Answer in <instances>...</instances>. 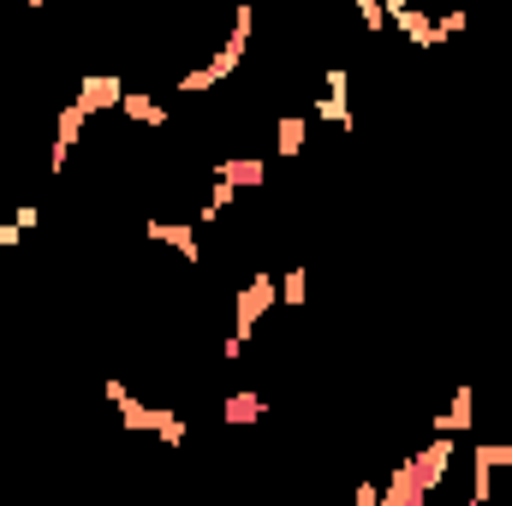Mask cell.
Segmentation results:
<instances>
[{
	"mask_svg": "<svg viewBox=\"0 0 512 506\" xmlns=\"http://www.w3.org/2000/svg\"><path fill=\"white\" fill-rule=\"evenodd\" d=\"M453 471V441L447 435H435L429 447H417L393 477H387V489H382V506H423L435 489H441V477Z\"/></svg>",
	"mask_w": 512,
	"mask_h": 506,
	"instance_id": "obj_1",
	"label": "cell"
},
{
	"mask_svg": "<svg viewBox=\"0 0 512 506\" xmlns=\"http://www.w3.org/2000/svg\"><path fill=\"white\" fill-rule=\"evenodd\" d=\"M274 304H280V280L256 268L251 280L233 292V334H227V346H221V358H227V364H239V358H245V346L256 340V322H262Z\"/></svg>",
	"mask_w": 512,
	"mask_h": 506,
	"instance_id": "obj_2",
	"label": "cell"
},
{
	"mask_svg": "<svg viewBox=\"0 0 512 506\" xmlns=\"http://www.w3.org/2000/svg\"><path fill=\"white\" fill-rule=\"evenodd\" d=\"M102 393H108V405L120 411V423H126V429L155 435L161 447H185V417H179V411H167V405H143L126 381H102Z\"/></svg>",
	"mask_w": 512,
	"mask_h": 506,
	"instance_id": "obj_3",
	"label": "cell"
},
{
	"mask_svg": "<svg viewBox=\"0 0 512 506\" xmlns=\"http://www.w3.org/2000/svg\"><path fill=\"white\" fill-rule=\"evenodd\" d=\"M251 30H256V6H239V12H233V30H227V42L215 48V60H209V66H197V72H185V78H179V90H185V96H197V90H215V84H227V78L239 72L245 48H251Z\"/></svg>",
	"mask_w": 512,
	"mask_h": 506,
	"instance_id": "obj_4",
	"label": "cell"
},
{
	"mask_svg": "<svg viewBox=\"0 0 512 506\" xmlns=\"http://www.w3.org/2000/svg\"><path fill=\"white\" fill-rule=\"evenodd\" d=\"M471 501L477 506H489L495 501V483H501V471H512V447L507 441H477L471 447Z\"/></svg>",
	"mask_w": 512,
	"mask_h": 506,
	"instance_id": "obj_5",
	"label": "cell"
},
{
	"mask_svg": "<svg viewBox=\"0 0 512 506\" xmlns=\"http://www.w3.org/2000/svg\"><path fill=\"white\" fill-rule=\"evenodd\" d=\"M143 233L155 239V245H167V251L179 256V262H203V245H197V221H161V215H149L143 221Z\"/></svg>",
	"mask_w": 512,
	"mask_h": 506,
	"instance_id": "obj_6",
	"label": "cell"
},
{
	"mask_svg": "<svg viewBox=\"0 0 512 506\" xmlns=\"http://www.w3.org/2000/svg\"><path fill=\"white\" fill-rule=\"evenodd\" d=\"M84 126H90V114H84L78 102H66L60 120H54V155H48V173H66V155L84 143Z\"/></svg>",
	"mask_w": 512,
	"mask_h": 506,
	"instance_id": "obj_7",
	"label": "cell"
},
{
	"mask_svg": "<svg viewBox=\"0 0 512 506\" xmlns=\"http://www.w3.org/2000/svg\"><path fill=\"white\" fill-rule=\"evenodd\" d=\"M84 114H108V108H120L126 102V84L114 78V72H90L84 84H78V96H72Z\"/></svg>",
	"mask_w": 512,
	"mask_h": 506,
	"instance_id": "obj_8",
	"label": "cell"
},
{
	"mask_svg": "<svg viewBox=\"0 0 512 506\" xmlns=\"http://www.w3.org/2000/svg\"><path fill=\"white\" fill-rule=\"evenodd\" d=\"M346 90H352V72H328V84H322V102H316V120H328V126H352V102H346Z\"/></svg>",
	"mask_w": 512,
	"mask_h": 506,
	"instance_id": "obj_9",
	"label": "cell"
},
{
	"mask_svg": "<svg viewBox=\"0 0 512 506\" xmlns=\"http://www.w3.org/2000/svg\"><path fill=\"white\" fill-rule=\"evenodd\" d=\"M471 423H477V387H471V381H459V387H453V399H447V411L435 417V429L453 441V435H465Z\"/></svg>",
	"mask_w": 512,
	"mask_h": 506,
	"instance_id": "obj_10",
	"label": "cell"
},
{
	"mask_svg": "<svg viewBox=\"0 0 512 506\" xmlns=\"http://www.w3.org/2000/svg\"><path fill=\"white\" fill-rule=\"evenodd\" d=\"M215 179H221V185H233V191H262V185H268V161H256V155L221 161V167H215Z\"/></svg>",
	"mask_w": 512,
	"mask_h": 506,
	"instance_id": "obj_11",
	"label": "cell"
},
{
	"mask_svg": "<svg viewBox=\"0 0 512 506\" xmlns=\"http://www.w3.org/2000/svg\"><path fill=\"white\" fill-rule=\"evenodd\" d=\"M221 417H227L233 429H251V423H262V417H268V399H262V393H251V387H239V393H227Z\"/></svg>",
	"mask_w": 512,
	"mask_h": 506,
	"instance_id": "obj_12",
	"label": "cell"
},
{
	"mask_svg": "<svg viewBox=\"0 0 512 506\" xmlns=\"http://www.w3.org/2000/svg\"><path fill=\"white\" fill-rule=\"evenodd\" d=\"M304 143H310V120H304V114H280L274 149H280V155H304Z\"/></svg>",
	"mask_w": 512,
	"mask_h": 506,
	"instance_id": "obj_13",
	"label": "cell"
},
{
	"mask_svg": "<svg viewBox=\"0 0 512 506\" xmlns=\"http://www.w3.org/2000/svg\"><path fill=\"white\" fill-rule=\"evenodd\" d=\"M120 114H126L131 126H167V108H161L155 96H137V90H126V102H120Z\"/></svg>",
	"mask_w": 512,
	"mask_h": 506,
	"instance_id": "obj_14",
	"label": "cell"
},
{
	"mask_svg": "<svg viewBox=\"0 0 512 506\" xmlns=\"http://www.w3.org/2000/svg\"><path fill=\"white\" fill-rule=\"evenodd\" d=\"M36 221H42L36 209H18V221H6V227H0V251H6V245H18V239H24V233L36 227Z\"/></svg>",
	"mask_w": 512,
	"mask_h": 506,
	"instance_id": "obj_15",
	"label": "cell"
},
{
	"mask_svg": "<svg viewBox=\"0 0 512 506\" xmlns=\"http://www.w3.org/2000/svg\"><path fill=\"white\" fill-rule=\"evenodd\" d=\"M304 292H310V280H304V268H292V274L280 280V304H292V310H298V304H304Z\"/></svg>",
	"mask_w": 512,
	"mask_h": 506,
	"instance_id": "obj_16",
	"label": "cell"
},
{
	"mask_svg": "<svg viewBox=\"0 0 512 506\" xmlns=\"http://www.w3.org/2000/svg\"><path fill=\"white\" fill-rule=\"evenodd\" d=\"M352 6H358V18H364L370 30H382V24H387V6H382V0H352Z\"/></svg>",
	"mask_w": 512,
	"mask_h": 506,
	"instance_id": "obj_17",
	"label": "cell"
},
{
	"mask_svg": "<svg viewBox=\"0 0 512 506\" xmlns=\"http://www.w3.org/2000/svg\"><path fill=\"white\" fill-rule=\"evenodd\" d=\"M346 506H382V483H358V489H352V501Z\"/></svg>",
	"mask_w": 512,
	"mask_h": 506,
	"instance_id": "obj_18",
	"label": "cell"
},
{
	"mask_svg": "<svg viewBox=\"0 0 512 506\" xmlns=\"http://www.w3.org/2000/svg\"><path fill=\"white\" fill-rule=\"evenodd\" d=\"M459 506H477V501H471V495H465V501H459Z\"/></svg>",
	"mask_w": 512,
	"mask_h": 506,
	"instance_id": "obj_19",
	"label": "cell"
},
{
	"mask_svg": "<svg viewBox=\"0 0 512 506\" xmlns=\"http://www.w3.org/2000/svg\"><path fill=\"white\" fill-rule=\"evenodd\" d=\"M507 447H512V435H507Z\"/></svg>",
	"mask_w": 512,
	"mask_h": 506,
	"instance_id": "obj_20",
	"label": "cell"
}]
</instances>
